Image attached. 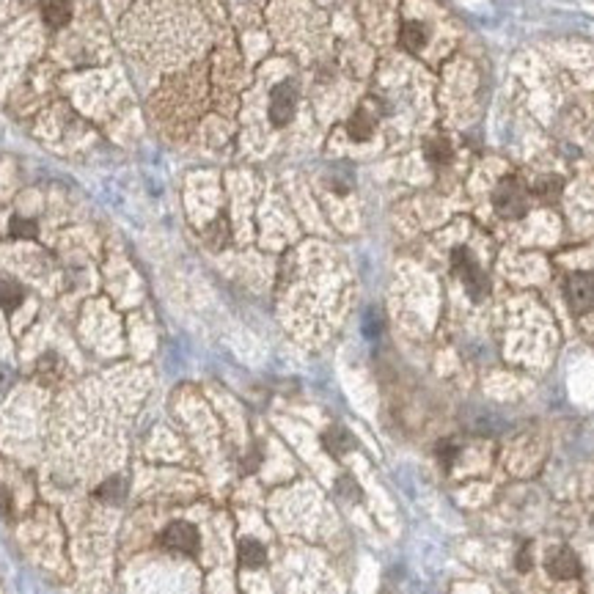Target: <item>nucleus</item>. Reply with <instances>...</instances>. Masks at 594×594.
<instances>
[{"label": "nucleus", "mask_w": 594, "mask_h": 594, "mask_svg": "<svg viewBox=\"0 0 594 594\" xmlns=\"http://www.w3.org/2000/svg\"><path fill=\"white\" fill-rule=\"evenodd\" d=\"M338 493L344 495V498H350V501H358L361 498V490H358L355 479H350V476H341L338 479Z\"/></svg>", "instance_id": "nucleus-18"}, {"label": "nucleus", "mask_w": 594, "mask_h": 594, "mask_svg": "<svg viewBox=\"0 0 594 594\" xmlns=\"http://www.w3.org/2000/svg\"><path fill=\"white\" fill-rule=\"evenodd\" d=\"M451 264H454V272L460 275L462 286L470 295V300H476V303L484 300V295H487V275L479 267V262L473 259V253L468 248H454Z\"/></svg>", "instance_id": "nucleus-2"}, {"label": "nucleus", "mask_w": 594, "mask_h": 594, "mask_svg": "<svg viewBox=\"0 0 594 594\" xmlns=\"http://www.w3.org/2000/svg\"><path fill=\"white\" fill-rule=\"evenodd\" d=\"M548 572H550L553 578H559V581L578 578V575H581V561H578V556H575L572 550L559 548V550H553V553L548 556Z\"/></svg>", "instance_id": "nucleus-6"}, {"label": "nucleus", "mask_w": 594, "mask_h": 594, "mask_svg": "<svg viewBox=\"0 0 594 594\" xmlns=\"http://www.w3.org/2000/svg\"><path fill=\"white\" fill-rule=\"evenodd\" d=\"M8 231H11V237H20V239H33V237H36V223H33V220H28V218H11Z\"/></svg>", "instance_id": "nucleus-17"}, {"label": "nucleus", "mask_w": 594, "mask_h": 594, "mask_svg": "<svg viewBox=\"0 0 594 594\" xmlns=\"http://www.w3.org/2000/svg\"><path fill=\"white\" fill-rule=\"evenodd\" d=\"M239 561H242L245 567H251V569L262 567L264 561H267L264 545L262 542H256V539H242V542H239Z\"/></svg>", "instance_id": "nucleus-12"}, {"label": "nucleus", "mask_w": 594, "mask_h": 594, "mask_svg": "<svg viewBox=\"0 0 594 594\" xmlns=\"http://www.w3.org/2000/svg\"><path fill=\"white\" fill-rule=\"evenodd\" d=\"M399 39H402V47H404V50H410V53H418V50L427 44V39H429L427 25H424V22H418V20H407V22L402 25Z\"/></svg>", "instance_id": "nucleus-8"}, {"label": "nucleus", "mask_w": 594, "mask_h": 594, "mask_svg": "<svg viewBox=\"0 0 594 594\" xmlns=\"http://www.w3.org/2000/svg\"><path fill=\"white\" fill-rule=\"evenodd\" d=\"M226 242H229V223H226V218H218L206 229V245L209 248H223Z\"/></svg>", "instance_id": "nucleus-15"}, {"label": "nucleus", "mask_w": 594, "mask_h": 594, "mask_svg": "<svg viewBox=\"0 0 594 594\" xmlns=\"http://www.w3.org/2000/svg\"><path fill=\"white\" fill-rule=\"evenodd\" d=\"M564 295L575 314L594 311V275L592 272H572L564 284Z\"/></svg>", "instance_id": "nucleus-3"}, {"label": "nucleus", "mask_w": 594, "mask_h": 594, "mask_svg": "<svg viewBox=\"0 0 594 594\" xmlns=\"http://www.w3.org/2000/svg\"><path fill=\"white\" fill-rule=\"evenodd\" d=\"M11 509V495L6 493V487H0V515H6Z\"/></svg>", "instance_id": "nucleus-21"}, {"label": "nucleus", "mask_w": 594, "mask_h": 594, "mask_svg": "<svg viewBox=\"0 0 594 594\" xmlns=\"http://www.w3.org/2000/svg\"><path fill=\"white\" fill-rule=\"evenodd\" d=\"M534 193L542 198V201H553V198L561 193V179L559 176H542V179L534 185Z\"/></svg>", "instance_id": "nucleus-16"}, {"label": "nucleus", "mask_w": 594, "mask_h": 594, "mask_svg": "<svg viewBox=\"0 0 594 594\" xmlns=\"http://www.w3.org/2000/svg\"><path fill=\"white\" fill-rule=\"evenodd\" d=\"M22 297H25V292H22L20 284H14V281H3L0 284V308L3 311H14L22 303Z\"/></svg>", "instance_id": "nucleus-14"}, {"label": "nucleus", "mask_w": 594, "mask_h": 594, "mask_svg": "<svg viewBox=\"0 0 594 594\" xmlns=\"http://www.w3.org/2000/svg\"><path fill=\"white\" fill-rule=\"evenodd\" d=\"M41 17L50 28H61L72 17V3L69 0H41Z\"/></svg>", "instance_id": "nucleus-10"}, {"label": "nucleus", "mask_w": 594, "mask_h": 594, "mask_svg": "<svg viewBox=\"0 0 594 594\" xmlns=\"http://www.w3.org/2000/svg\"><path fill=\"white\" fill-rule=\"evenodd\" d=\"M424 154L432 165H446L451 163L454 157V149H451V140L446 135H432L427 143H424Z\"/></svg>", "instance_id": "nucleus-9"}, {"label": "nucleus", "mask_w": 594, "mask_h": 594, "mask_svg": "<svg viewBox=\"0 0 594 594\" xmlns=\"http://www.w3.org/2000/svg\"><path fill=\"white\" fill-rule=\"evenodd\" d=\"M437 457H440V462L449 468V465L454 462V457H457V446H454L451 440H443V443L437 446Z\"/></svg>", "instance_id": "nucleus-19"}, {"label": "nucleus", "mask_w": 594, "mask_h": 594, "mask_svg": "<svg viewBox=\"0 0 594 594\" xmlns=\"http://www.w3.org/2000/svg\"><path fill=\"white\" fill-rule=\"evenodd\" d=\"M493 206L501 218H523L528 212V193L517 176H503L493 193Z\"/></svg>", "instance_id": "nucleus-1"}, {"label": "nucleus", "mask_w": 594, "mask_h": 594, "mask_svg": "<svg viewBox=\"0 0 594 594\" xmlns=\"http://www.w3.org/2000/svg\"><path fill=\"white\" fill-rule=\"evenodd\" d=\"M160 542H163L165 550H171V553H185V556H193L198 550V531L190 523H185V520H176V523H171V526L163 531V536H160Z\"/></svg>", "instance_id": "nucleus-4"}, {"label": "nucleus", "mask_w": 594, "mask_h": 594, "mask_svg": "<svg viewBox=\"0 0 594 594\" xmlns=\"http://www.w3.org/2000/svg\"><path fill=\"white\" fill-rule=\"evenodd\" d=\"M374 124H377V116L371 113V107H369V102H366L363 107H358V110L350 116L347 132H350L352 140H369L371 132H374Z\"/></svg>", "instance_id": "nucleus-7"}, {"label": "nucleus", "mask_w": 594, "mask_h": 594, "mask_svg": "<svg viewBox=\"0 0 594 594\" xmlns=\"http://www.w3.org/2000/svg\"><path fill=\"white\" fill-rule=\"evenodd\" d=\"M322 440H325V449H328L333 457H341V454H347V451L355 446L352 435H350L344 427H330L328 432L322 435Z\"/></svg>", "instance_id": "nucleus-11"}, {"label": "nucleus", "mask_w": 594, "mask_h": 594, "mask_svg": "<svg viewBox=\"0 0 594 594\" xmlns=\"http://www.w3.org/2000/svg\"><path fill=\"white\" fill-rule=\"evenodd\" d=\"M124 495H127V484H124L121 476H113V479L102 482L97 490V498L99 501H105V503H121Z\"/></svg>", "instance_id": "nucleus-13"}, {"label": "nucleus", "mask_w": 594, "mask_h": 594, "mask_svg": "<svg viewBox=\"0 0 594 594\" xmlns=\"http://www.w3.org/2000/svg\"><path fill=\"white\" fill-rule=\"evenodd\" d=\"M295 105H297V91L292 83H281L272 88L270 94V121L275 127H284L292 121L295 116Z\"/></svg>", "instance_id": "nucleus-5"}, {"label": "nucleus", "mask_w": 594, "mask_h": 594, "mask_svg": "<svg viewBox=\"0 0 594 594\" xmlns=\"http://www.w3.org/2000/svg\"><path fill=\"white\" fill-rule=\"evenodd\" d=\"M534 567V556H531V545H523L520 553H517V569L520 572H528Z\"/></svg>", "instance_id": "nucleus-20"}]
</instances>
